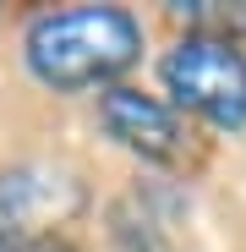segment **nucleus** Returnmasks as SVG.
Returning <instances> with one entry per match:
<instances>
[{"instance_id":"obj_1","label":"nucleus","mask_w":246,"mask_h":252,"mask_svg":"<svg viewBox=\"0 0 246 252\" xmlns=\"http://www.w3.org/2000/svg\"><path fill=\"white\" fill-rule=\"evenodd\" d=\"M22 61L33 82L55 94H88V88H120L142 61V22L126 6H66L38 11L22 33Z\"/></svg>"},{"instance_id":"obj_4","label":"nucleus","mask_w":246,"mask_h":252,"mask_svg":"<svg viewBox=\"0 0 246 252\" xmlns=\"http://www.w3.org/2000/svg\"><path fill=\"white\" fill-rule=\"evenodd\" d=\"M175 22H186V33H214V38H246V0L241 6H219V0H197V6H170Z\"/></svg>"},{"instance_id":"obj_5","label":"nucleus","mask_w":246,"mask_h":252,"mask_svg":"<svg viewBox=\"0 0 246 252\" xmlns=\"http://www.w3.org/2000/svg\"><path fill=\"white\" fill-rule=\"evenodd\" d=\"M0 252H77V247L55 236H0Z\"/></svg>"},{"instance_id":"obj_3","label":"nucleus","mask_w":246,"mask_h":252,"mask_svg":"<svg viewBox=\"0 0 246 252\" xmlns=\"http://www.w3.org/2000/svg\"><path fill=\"white\" fill-rule=\"evenodd\" d=\"M99 126L109 132V143H120L126 154H137L142 164H164L181 170L191 159V121L159 94L142 88H104L99 94Z\"/></svg>"},{"instance_id":"obj_2","label":"nucleus","mask_w":246,"mask_h":252,"mask_svg":"<svg viewBox=\"0 0 246 252\" xmlns=\"http://www.w3.org/2000/svg\"><path fill=\"white\" fill-rule=\"evenodd\" d=\"M159 82L181 115L235 137L246 132V50L214 33H181L159 55Z\"/></svg>"}]
</instances>
